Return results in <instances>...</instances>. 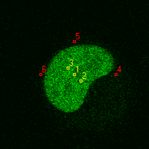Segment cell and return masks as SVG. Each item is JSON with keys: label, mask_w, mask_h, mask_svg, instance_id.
Instances as JSON below:
<instances>
[{"label": "cell", "mask_w": 149, "mask_h": 149, "mask_svg": "<svg viewBox=\"0 0 149 149\" xmlns=\"http://www.w3.org/2000/svg\"><path fill=\"white\" fill-rule=\"evenodd\" d=\"M115 60L105 48L80 45L60 50L49 63L44 88L49 102L66 113L78 111L91 85L114 69Z\"/></svg>", "instance_id": "6da1fadb"}]
</instances>
